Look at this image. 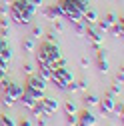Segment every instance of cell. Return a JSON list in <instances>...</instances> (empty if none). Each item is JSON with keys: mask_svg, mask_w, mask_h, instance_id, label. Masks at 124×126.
<instances>
[{"mask_svg": "<svg viewBox=\"0 0 124 126\" xmlns=\"http://www.w3.org/2000/svg\"><path fill=\"white\" fill-rule=\"evenodd\" d=\"M46 82H48V80H44L42 76H38V74H30L28 80H26V84H24V92L30 94L34 100H40V98H44Z\"/></svg>", "mask_w": 124, "mask_h": 126, "instance_id": "cell-3", "label": "cell"}, {"mask_svg": "<svg viewBox=\"0 0 124 126\" xmlns=\"http://www.w3.org/2000/svg\"><path fill=\"white\" fill-rule=\"evenodd\" d=\"M16 126H32V122H30V120H26V118H22L20 122H16Z\"/></svg>", "mask_w": 124, "mask_h": 126, "instance_id": "cell-32", "label": "cell"}, {"mask_svg": "<svg viewBox=\"0 0 124 126\" xmlns=\"http://www.w3.org/2000/svg\"><path fill=\"white\" fill-rule=\"evenodd\" d=\"M44 14H46V18H50V20H60V18H64V16H62V10L58 8V4L48 6V8L44 10Z\"/></svg>", "mask_w": 124, "mask_h": 126, "instance_id": "cell-13", "label": "cell"}, {"mask_svg": "<svg viewBox=\"0 0 124 126\" xmlns=\"http://www.w3.org/2000/svg\"><path fill=\"white\" fill-rule=\"evenodd\" d=\"M2 80H4V78H0V82H2Z\"/></svg>", "mask_w": 124, "mask_h": 126, "instance_id": "cell-41", "label": "cell"}, {"mask_svg": "<svg viewBox=\"0 0 124 126\" xmlns=\"http://www.w3.org/2000/svg\"><path fill=\"white\" fill-rule=\"evenodd\" d=\"M20 102L24 104V108H28V110H32L34 106H36V102L38 100H34L30 94H26V92H22V96H20Z\"/></svg>", "mask_w": 124, "mask_h": 126, "instance_id": "cell-16", "label": "cell"}, {"mask_svg": "<svg viewBox=\"0 0 124 126\" xmlns=\"http://www.w3.org/2000/svg\"><path fill=\"white\" fill-rule=\"evenodd\" d=\"M82 20H84L86 26H96V22H98V12H96L94 8H88V10L84 12Z\"/></svg>", "mask_w": 124, "mask_h": 126, "instance_id": "cell-11", "label": "cell"}, {"mask_svg": "<svg viewBox=\"0 0 124 126\" xmlns=\"http://www.w3.org/2000/svg\"><path fill=\"white\" fill-rule=\"evenodd\" d=\"M0 122H2L4 126H16V120H14L12 116H8V114H2V116H0Z\"/></svg>", "mask_w": 124, "mask_h": 126, "instance_id": "cell-22", "label": "cell"}, {"mask_svg": "<svg viewBox=\"0 0 124 126\" xmlns=\"http://www.w3.org/2000/svg\"><path fill=\"white\" fill-rule=\"evenodd\" d=\"M80 64H82V66L86 68V66H88V58H82V60H80Z\"/></svg>", "mask_w": 124, "mask_h": 126, "instance_id": "cell-38", "label": "cell"}, {"mask_svg": "<svg viewBox=\"0 0 124 126\" xmlns=\"http://www.w3.org/2000/svg\"><path fill=\"white\" fill-rule=\"evenodd\" d=\"M90 0H58V8L62 10V16L68 18L70 22L82 20L84 12L90 8Z\"/></svg>", "mask_w": 124, "mask_h": 126, "instance_id": "cell-2", "label": "cell"}, {"mask_svg": "<svg viewBox=\"0 0 124 126\" xmlns=\"http://www.w3.org/2000/svg\"><path fill=\"white\" fill-rule=\"evenodd\" d=\"M8 14H10V6H8V4H2V6H0V16H2V18H8Z\"/></svg>", "mask_w": 124, "mask_h": 126, "instance_id": "cell-27", "label": "cell"}, {"mask_svg": "<svg viewBox=\"0 0 124 126\" xmlns=\"http://www.w3.org/2000/svg\"><path fill=\"white\" fill-rule=\"evenodd\" d=\"M100 98L96 96V94H86L84 96V106H98Z\"/></svg>", "mask_w": 124, "mask_h": 126, "instance_id": "cell-19", "label": "cell"}, {"mask_svg": "<svg viewBox=\"0 0 124 126\" xmlns=\"http://www.w3.org/2000/svg\"><path fill=\"white\" fill-rule=\"evenodd\" d=\"M42 32H44L42 26H34V28H32V32H30V38H34V40H36V38L42 36Z\"/></svg>", "mask_w": 124, "mask_h": 126, "instance_id": "cell-25", "label": "cell"}, {"mask_svg": "<svg viewBox=\"0 0 124 126\" xmlns=\"http://www.w3.org/2000/svg\"><path fill=\"white\" fill-rule=\"evenodd\" d=\"M52 22H54V26H56L58 32H62V22H60V20H52Z\"/></svg>", "mask_w": 124, "mask_h": 126, "instance_id": "cell-34", "label": "cell"}, {"mask_svg": "<svg viewBox=\"0 0 124 126\" xmlns=\"http://www.w3.org/2000/svg\"><path fill=\"white\" fill-rule=\"evenodd\" d=\"M78 124L80 126H96V116L90 112V110H80L78 112Z\"/></svg>", "mask_w": 124, "mask_h": 126, "instance_id": "cell-9", "label": "cell"}, {"mask_svg": "<svg viewBox=\"0 0 124 126\" xmlns=\"http://www.w3.org/2000/svg\"><path fill=\"white\" fill-rule=\"evenodd\" d=\"M46 42H56V34L54 32H48V34H46Z\"/></svg>", "mask_w": 124, "mask_h": 126, "instance_id": "cell-31", "label": "cell"}, {"mask_svg": "<svg viewBox=\"0 0 124 126\" xmlns=\"http://www.w3.org/2000/svg\"><path fill=\"white\" fill-rule=\"evenodd\" d=\"M38 52L46 58V62H48V64H52V62H56L58 58H62V52H60V48H58L56 42H42Z\"/></svg>", "mask_w": 124, "mask_h": 126, "instance_id": "cell-5", "label": "cell"}, {"mask_svg": "<svg viewBox=\"0 0 124 126\" xmlns=\"http://www.w3.org/2000/svg\"><path fill=\"white\" fill-rule=\"evenodd\" d=\"M22 50H24V54H32V52L36 50L34 38H28V40H24V42H22Z\"/></svg>", "mask_w": 124, "mask_h": 126, "instance_id": "cell-17", "label": "cell"}, {"mask_svg": "<svg viewBox=\"0 0 124 126\" xmlns=\"http://www.w3.org/2000/svg\"><path fill=\"white\" fill-rule=\"evenodd\" d=\"M120 2H122V0H120Z\"/></svg>", "mask_w": 124, "mask_h": 126, "instance_id": "cell-42", "label": "cell"}, {"mask_svg": "<svg viewBox=\"0 0 124 126\" xmlns=\"http://www.w3.org/2000/svg\"><path fill=\"white\" fill-rule=\"evenodd\" d=\"M38 76H42L44 80H50V76H52V66H50V64H38Z\"/></svg>", "mask_w": 124, "mask_h": 126, "instance_id": "cell-15", "label": "cell"}, {"mask_svg": "<svg viewBox=\"0 0 124 126\" xmlns=\"http://www.w3.org/2000/svg\"><path fill=\"white\" fill-rule=\"evenodd\" d=\"M76 88H78V90H86V88H88V82H86V80L76 82Z\"/></svg>", "mask_w": 124, "mask_h": 126, "instance_id": "cell-29", "label": "cell"}, {"mask_svg": "<svg viewBox=\"0 0 124 126\" xmlns=\"http://www.w3.org/2000/svg\"><path fill=\"white\" fill-rule=\"evenodd\" d=\"M72 28H74V32L80 34V36L86 32V24H84V20H74V22H72Z\"/></svg>", "mask_w": 124, "mask_h": 126, "instance_id": "cell-18", "label": "cell"}, {"mask_svg": "<svg viewBox=\"0 0 124 126\" xmlns=\"http://www.w3.org/2000/svg\"><path fill=\"white\" fill-rule=\"evenodd\" d=\"M36 124H38V126H48V122H46V116H38V118H36Z\"/></svg>", "mask_w": 124, "mask_h": 126, "instance_id": "cell-30", "label": "cell"}, {"mask_svg": "<svg viewBox=\"0 0 124 126\" xmlns=\"http://www.w3.org/2000/svg\"><path fill=\"white\" fill-rule=\"evenodd\" d=\"M34 14H36V6L30 0H14L10 4V14L8 16L16 24H30Z\"/></svg>", "mask_w": 124, "mask_h": 126, "instance_id": "cell-1", "label": "cell"}, {"mask_svg": "<svg viewBox=\"0 0 124 126\" xmlns=\"http://www.w3.org/2000/svg\"><path fill=\"white\" fill-rule=\"evenodd\" d=\"M22 70H24V74H28V76H30V74L34 72V66L30 64V62H26V64H24V68H22Z\"/></svg>", "mask_w": 124, "mask_h": 126, "instance_id": "cell-28", "label": "cell"}, {"mask_svg": "<svg viewBox=\"0 0 124 126\" xmlns=\"http://www.w3.org/2000/svg\"><path fill=\"white\" fill-rule=\"evenodd\" d=\"M38 104H40V108H42V114L44 116H50V114H54L56 110H58V100L56 98H50V96H44V98H40L38 100Z\"/></svg>", "mask_w": 124, "mask_h": 126, "instance_id": "cell-7", "label": "cell"}, {"mask_svg": "<svg viewBox=\"0 0 124 126\" xmlns=\"http://www.w3.org/2000/svg\"><path fill=\"white\" fill-rule=\"evenodd\" d=\"M0 98H2V90H0Z\"/></svg>", "mask_w": 124, "mask_h": 126, "instance_id": "cell-40", "label": "cell"}, {"mask_svg": "<svg viewBox=\"0 0 124 126\" xmlns=\"http://www.w3.org/2000/svg\"><path fill=\"white\" fill-rule=\"evenodd\" d=\"M98 106H100V112H102V114H112V110H114V106H116V100L108 96V98L100 100Z\"/></svg>", "mask_w": 124, "mask_h": 126, "instance_id": "cell-10", "label": "cell"}, {"mask_svg": "<svg viewBox=\"0 0 124 126\" xmlns=\"http://www.w3.org/2000/svg\"><path fill=\"white\" fill-rule=\"evenodd\" d=\"M0 58L4 62H10V58H12V46L2 38H0Z\"/></svg>", "mask_w": 124, "mask_h": 126, "instance_id": "cell-12", "label": "cell"}, {"mask_svg": "<svg viewBox=\"0 0 124 126\" xmlns=\"http://www.w3.org/2000/svg\"><path fill=\"white\" fill-rule=\"evenodd\" d=\"M64 112H66V114H78V106H76V102L68 100V102L64 104Z\"/></svg>", "mask_w": 124, "mask_h": 126, "instance_id": "cell-20", "label": "cell"}, {"mask_svg": "<svg viewBox=\"0 0 124 126\" xmlns=\"http://www.w3.org/2000/svg\"><path fill=\"white\" fill-rule=\"evenodd\" d=\"M66 122L70 126H76L78 124V114H66Z\"/></svg>", "mask_w": 124, "mask_h": 126, "instance_id": "cell-26", "label": "cell"}, {"mask_svg": "<svg viewBox=\"0 0 124 126\" xmlns=\"http://www.w3.org/2000/svg\"><path fill=\"white\" fill-rule=\"evenodd\" d=\"M0 102H2L6 108H12L14 104H16V100H14L12 96H8V94H4V92H2V98H0Z\"/></svg>", "mask_w": 124, "mask_h": 126, "instance_id": "cell-21", "label": "cell"}, {"mask_svg": "<svg viewBox=\"0 0 124 126\" xmlns=\"http://www.w3.org/2000/svg\"><path fill=\"white\" fill-rule=\"evenodd\" d=\"M110 32H112L114 38H122V32H124V20H122V18L116 20V22L110 26Z\"/></svg>", "mask_w": 124, "mask_h": 126, "instance_id": "cell-14", "label": "cell"}, {"mask_svg": "<svg viewBox=\"0 0 124 126\" xmlns=\"http://www.w3.org/2000/svg\"><path fill=\"white\" fill-rule=\"evenodd\" d=\"M30 2H32V4L38 8V6H42V4H44V0H30Z\"/></svg>", "mask_w": 124, "mask_h": 126, "instance_id": "cell-36", "label": "cell"}, {"mask_svg": "<svg viewBox=\"0 0 124 126\" xmlns=\"http://www.w3.org/2000/svg\"><path fill=\"white\" fill-rule=\"evenodd\" d=\"M12 2H14V0H4V4H8V6H10Z\"/></svg>", "mask_w": 124, "mask_h": 126, "instance_id": "cell-39", "label": "cell"}, {"mask_svg": "<svg viewBox=\"0 0 124 126\" xmlns=\"http://www.w3.org/2000/svg\"><path fill=\"white\" fill-rule=\"evenodd\" d=\"M0 36H8V28H2V30H0Z\"/></svg>", "mask_w": 124, "mask_h": 126, "instance_id": "cell-37", "label": "cell"}, {"mask_svg": "<svg viewBox=\"0 0 124 126\" xmlns=\"http://www.w3.org/2000/svg\"><path fill=\"white\" fill-rule=\"evenodd\" d=\"M118 18H116V14H106L104 18H98V22H96V28L100 30V32H108V30H110V26L116 22Z\"/></svg>", "mask_w": 124, "mask_h": 126, "instance_id": "cell-8", "label": "cell"}, {"mask_svg": "<svg viewBox=\"0 0 124 126\" xmlns=\"http://www.w3.org/2000/svg\"><path fill=\"white\" fill-rule=\"evenodd\" d=\"M116 82H120V84L124 82V72H122V70H120V72L116 74Z\"/></svg>", "mask_w": 124, "mask_h": 126, "instance_id": "cell-33", "label": "cell"}, {"mask_svg": "<svg viewBox=\"0 0 124 126\" xmlns=\"http://www.w3.org/2000/svg\"><path fill=\"white\" fill-rule=\"evenodd\" d=\"M0 28H8V18H2V20H0Z\"/></svg>", "mask_w": 124, "mask_h": 126, "instance_id": "cell-35", "label": "cell"}, {"mask_svg": "<svg viewBox=\"0 0 124 126\" xmlns=\"http://www.w3.org/2000/svg\"><path fill=\"white\" fill-rule=\"evenodd\" d=\"M92 44V48H94L96 52L102 48V44H104V32H100V30L96 26H86V32H84Z\"/></svg>", "mask_w": 124, "mask_h": 126, "instance_id": "cell-6", "label": "cell"}, {"mask_svg": "<svg viewBox=\"0 0 124 126\" xmlns=\"http://www.w3.org/2000/svg\"><path fill=\"white\" fill-rule=\"evenodd\" d=\"M98 70L102 74H108V70H110V66H108V60H98Z\"/></svg>", "mask_w": 124, "mask_h": 126, "instance_id": "cell-23", "label": "cell"}, {"mask_svg": "<svg viewBox=\"0 0 124 126\" xmlns=\"http://www.w3.org/2000/svg\"><path fill=\"white\" fill-rule=\"evenodd\" d=\"M112 114H114V116H118V118L122 120V114H124V106H122V100H120V104H116V106H114Z\"/></svg>", "mask_w": 124, "mask_h": 126, "instance_id": "cell-24", "label": "cell"}, {"mask_svg": "<svg viewBox=\"0 0 124 126\" xmlns=\"http://www.w3.org/2000/svg\"><path fill=\"white\" fill-rule=\"evenodd\" d=\"M50 82H54V86L60 88V90H68V84L74 82V78H72V72L66 66H62V68H54L52 70Z\"/></svg>", "mask_w": 124, "mask_h": 126, "instance_id": "cell-4", "label": "cell"}]
</instances>
